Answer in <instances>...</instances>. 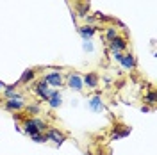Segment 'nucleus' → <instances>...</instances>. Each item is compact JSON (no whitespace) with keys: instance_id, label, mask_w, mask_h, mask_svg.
<instances>
[{"instance_id":"4","label":"nucleus","mask_w":157,"mask_h":155,"mask_svg":"<svg viewBox=\"0 0 157 155\" xmlns=\"http://www.w3.org/2000/svg\"><path fill=\"white\" fill-rule=\"evenodd\" d=\"M47 137H48V139H52L56 145H63V143H64V139H66V137H64V134H63V132H59V130H56V128L48 130Z\"/></svg>"},{"instance_id":"17","label":"nucleus","mask_w":157,"mask_h":155,"mask_svg":"<svg viewBox=\"0 0 157 155\" xmlns=\"http://www.w3.org/2000/svg\"><path fill=\"white\" fill-rule=\"evenodd\" d=\"M27 111H29L30 114H38L39 112V105H36V104H32V105L27 107Z\"/></svg>"},{"instance_id":"11","label":"nucleus","mask_w":157,"mask_h":155,"mask_svg":"<svg viewBox=\"0 0 157 155\" xmlns=\"http://www.w3.org/2000/svg\"><path fill=\"white\" fill-rule=\"evenodd\" d=\"M34 75H36V71H34V70H25V71H23V75H21V78H20V84H27L29 80L34 78Z\"/></svg>"},{"instance_id":"19","label":"nucleus","mask_w":157,"mask_h":155,"mask_svg":"<svg viewBox=\"0 0 157 155\" xmlns=\"http://www.w3.org/2000/svg\"><path fill=\"white\" fill-rule=\"evenodd\" d=\"M4 89H6V84H4V82L0 80V91H4Z\"/></svg>"},{"instance_id":"13","label":"nucleus","mask_w":157,"mask_h":155,"mask_svg":"<svg viewBox=\"0 0 157 155\" xmlns=\"http://www.w3.org/2000/svg\"><path fill=\"white\" fill-rule=\"evenodd\" d=\"M145 102H148V104H155V102H157L155 91H150L148 95H145Z\"/></svg>"},{"instance_id":"2","label":"nucleus","mask_w":157,"mask_h":155,"mask_svg":"<svg viewBox=\"0 0 157 155\" xmlns=\"http://www.w3.org/2000/svg\"><path fill=\"white\" fill-rule=\"evenodd\" d=\"M68 86L71 87L73 91H82L84 84H82V78L78 77L77 73H70L68 75Z\"/></svg>"},{"instance_id":"9","label":"nucleus","mask_w":157,"mask_h":155,"mask_svg":"<svg viewBox=\"0 0 157 155\" xmlns=\"http://www.w3.org/2000/svg\"><path fill=\"white\" fill-rule=\"evenodd\" d=\"M120 62L123 64V68H127V70L134 68V64H136V61H134V55H132V54H125Z\"/></svg>"},{"instance_id":"18","label":"nucleus","mask_w":157,"mask_h":155,"mask_svg":"<svg viewBox=\"0 0 157 155\" xmlns=\"http://www.w3.org/2000/svg\"><path fill=\"white\" fill-rule=\"evenodd\" d=\"M113 57L116 59V61H121V57H123V54H121V52H113Z\"/></svg>"},{"instance_id":"12","label":"nucleus","mask_w":157,"mask_h":155,"mask_svg":"<svg viewBox=\"0 0 157 155\" xmlns=\"http://www.w3.org/2000/svg\"><path fill=\"white\" fill-rule=\"evenodd\" d=\"M80 34H82V38H91L95 34V27H82Z\"/></svg>"},{"instance_id":"1","label":"nucleus","mask_w":157,"mask_h":155,"mask_svg":"<svg viewBox=\"0 0 157 155\" xmlns=\"http://www.w3.org/2000/svg\"><path fill=\"white\" fill-rule=\"evenodd\" d=\"M45 82L52 87H61L63 86V77H61V73H57V71L47 73V75H45Z\"/></svg>"},{"instance_id":"5","label":"nucleus","mask_w":157,"mask_h":155,"mask_svg":"<svg viewBox=\"0 0 157 155\" xmlns=\"http://www.w3.org/2000/svg\"><path fill=\"white\" fill-rule=\"evenodd\" d=\"M48 105L52 107V109H57L61 104H63V100H61V95H59L57 91H50V96H48Z\"/></svg>"},{"instance_id":"14","label":"nucleus","mask_w":157,"mask_h":155,"mask_svg":"<svg viewBox=\"0 0 157 155\" xmlns=\"http://www.w3.org/2000/svg\"><path fill=\"white\" fill-rule=\"evenodd\" d=\"M32 121H34V125L38 127L39 132H43V130L47 128V123H45V121H41V119H38V118H36V119H32Z\"/></svg>"},{"instance_id":"3","label":"nucleus","mask_w":157,"mask_h":155,"mask_svg":"<svg viewBox=\"0 0 157 155\" xmlns=\"http://www.w3.org/2000/svg\"><path fill=\"white\" fill-rule=\"evenodd\" d=\"M127 47V41H125V38H114L109 41V48H111V52H121V50Z\"/></svg>"},{"instance_id":"10","label":"nucleus","mask_w":157,"mask_h":155,"mask_svg":"<svg viewBox=\"0 0 157 155\" xmlns=\"http://www.w3.org/2000/svg\"><path fill=\"white\" fill-rule=\"evenodd\" d=\"M23 127H25V132H27L29 136H34V134H39L38 127L34 125V121H32V119H27V121L23 123Z\"/></svg>"},{"instance_id":"16","label":"nucleus","mask_w":157,"mask_h":155,"mask_svg":"<svg viewBox=\"0 0 157 155\" xmlns=\"http://www.w3.org/2000/svg\"><path fill=\"white\" fill-rule=\"evenodd\" d=\"M118 36V32H116V29H114V27H111V29L107 30V39L109 41H111V39H114Z\"/></svg>"},{"instance_id":"8","label":"nucleus","mask_w":157,"mask_h":155,"mask_svg":"<svg viewBox=\"0 0 157 155\" xmlns=\"http://www.w3.org/2000/svg\"><path fill=\"white\" fill-rule=\"evenodd\" d=\"M89 107H91L95 112H100V111H104L102 98H100V96H91V100H89Z\"/></svg>"},{"instance_id":"7","label":"nucleus","mask_w":157,"mask_h":155,"mask_svg":"<svg viewBox=\"0 0 157 155\" xmlns=\"http://www.w3.org/2000/svg\"><path fill=\"white\" fill-rule=\"evenodd\" d=\"M82 84L88 87H97L98 86V75L97 73H88L86 77L82 78Z\"/></svg>"},{"instance_id":"6","label":"nucleus","mask_w":157,"mask_h":155,"mask_svg":"<svg viewBox=\"0 0 157 155\" xmlns=\"http://www.w3.org/2000/svg\"><path fill=\"white\" fill-rule=\"evenodd\" d=\"M6 109H9V111H20V109H23V100L6 98Z\"/></svg>"},{"instance_id":"15","label":"nucleus","mask_w":157,"mask_h":155,"mask_svg":"<svg viewBox=\"0 0 157 155\" xmlns=\"http://www.w3.org/2000/svg\"><path fill=\"white\" fill-rule=\"evenodd\" d=\"M32 137V141H36V143H45L48 137L47 136H43V134H34V136H30Z\"/></svg>"}]
</instances>
